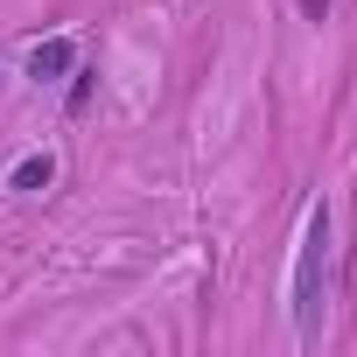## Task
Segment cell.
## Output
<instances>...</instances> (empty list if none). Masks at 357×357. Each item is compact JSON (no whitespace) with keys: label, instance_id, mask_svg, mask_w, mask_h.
<instances>
[{"label":"cell","instance_id":"3957f363","mask_svg":"<svg viewBox=\"0 0 357 357\" xmlns=\"http://www.w3.org/2000/svg\"><path fill=\"white\" fill-rule=\"evenodd\" d=\"M56 183V154H29V161H15V175H8V190H22V197H43Z\"/></svg>","mask_w":357,"mask_h":357},{"label":"cell","instance_id":"6da1fadb","mask_svg":"<svg viewBox=\"0 0 357 357\" xmlns=\"http://www.w3.org/2000/svg\"><path fill=\"white\" fill-rule=\"evenodd\" d=\"M322 308H329V204H308L294 245V287H287V315L301 343H322Z\"/></svg>","mask_w":357,"mask_h":357},{"label":"cell","instance_id":"277c9868","mask_svg":"<svg viewBox=\"0 0 357 357\" xmlns=\"http://www.w3.org/2000/svg\"><path fill=\"white\" fill-rule=\"evenodd\" d=\"M294 8H301V15H308V22H322V15H329V8H336V0H294Z\"/></svg>","mask_w":357,"mask_h":357},{"label":"cell","instance_id":"7a4b0ae2","mask_svg":"<svg viewBox=\"0 0 357 357\" xmlns=\"http://www.w3.org/2000/svg\"><path fill=\"white\" fill-rule=\"evenodd\" d=\"M70 70H77V43H70V36H50V43L29 50V77H36V84H56V77H70Z\"/></svg>","mask_w":357,"mask_h":357}]
</instances>
